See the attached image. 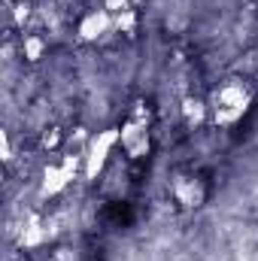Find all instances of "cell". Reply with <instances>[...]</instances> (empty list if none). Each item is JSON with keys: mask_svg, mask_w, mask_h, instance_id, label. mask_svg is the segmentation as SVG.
I'll use <instances>...</instances> for the list:
<instances>
[{"mask_svg": "<svg viewBox=\"0 0 258 261\" xmlns=\"http://www.w3.org/2000/svg\"><path fill=\"white\" fill-rule=\"evenodd\" d=\"M207 103H210V122L216 128H237L249 116V110L255 103V91L249 82L231 76V79H222L210 91Z\"/></svg>", "mask_w": 258, "mask_h": 261, "instance_id": "6da1fadb", "label": "cell"}, {"mask_svg": "<svg viewBox=\"0 0 258 261\" xmlns=\"http://www.w3.org/2000/svg\"><path fill=\"white\" fill-rule=\"evenodd\" d=\"M119 134H122V149H125V155L131 161L146 158L149 149H152V116H149V107L137 103L128 113V119L122 122Z\"/></svg>", "mask_w": 258, "mask_h": 261, "instance_id": "7a4b0ae2", "label": "cell"}, {"mask_svg": "<svg viewBox=\"0 0 258 261\" xmlns=\"http://www.w3.org/2000/svg\"><path fill=\"white\" fill-rule=\"evenodd\" d=\"M76 176H82V155H73V152L55 155L40 173V197L64 195Z\"/></svg>", "mask_w": 258, "mask_h": 261, "instance_id": "3957f363", "label": "cell"}, {"mask_svg": "<svg viewBox=\"0 0 258 261\" xmlns=\"http://www.w3.org/2000/svg\"><path fill=\"white\" fill-rule=\"evenodd\" d=\"M119 146H122L119 128H107V130L91 134V140H88V146L82 152V179H91L94 182L107 170V164H110V158H113V152Z\"/></svg>", "mask_w": 258, "mask_h": 261, "instance_id": "277c9868", "label": "cell"}, {"mask_svg": "<svg viewBox=\"0 0 258 261\" xmlns=\"http://www.w3.org/2000/svg\"><path fill=\"white\" fill-rule=\"evenodd\" d=\"M110 34H116V18H113V12L110 9H104V6H97V9H88L82 18H79V24H76V37L82 40V43H104Z\"/></svg>", "mask_w": 258, "mask_h": 261, "instance_id": "5b68a950", "label": "cell"}, {"mask_svg": "<svg viewBox=\"0 0 258 261\" xmlns=\"http://www.w3.org/2000/svg\"><path fill=\"white\" fill-rule=\"evenodd\" d=\"M173 200L183 206V210H197V206H203V200H207V186L197 179V176H176V182H173Z\"/></svg>", "mask_w": 258, "mask_h": 261, "instance_id": "8992f818", "label": "cell"}, {"mask_svg": "<svg viewBox=\"0 0 258 261\" xmlns=\"http://www.w3.org/2000/svg\"><path fill=\"white\" fill-rule=\"evenodd\" d=\"M179 113H183V122H186V128H203L207 122H210V103L207 100H200V97H183V107H179Z\"/></svg>", "mask_w": 258, "mask_h": 261, "instance_id": "52a82bcc", "label": "cell"}, {"mask_svg": "<svg viewBox=\"0 0 258 261\" xmlns=\"http://www.w3.org/2000/svg\"><path fill=\"white\" fill-rule=\"evenodd\" d=\"M18 52H21V58H24V61L37 64V61H43V58H46V52H49V40H46L43 34H24V37H21V43H18Z\"/></svg>", "mask_w": 258, "mask_h": 261, "instance_id": "ba28073f", "label": "cell"}, {"mask_svg": "<svg viewBox=\"0 0 258 261\" xmlns=\"http://www.w3.org/2000/svg\"><path fill=\"white\" fill-rule=\"evenodd\" d=\"M40 149L49 155H64L67 152V134L61 128H46L40 134Z\"/></svg>", "mask_w": 258, "mask_h": 261, "instance_id": "9c48e42d", "label": "cell"}, {"mask_svg": "<svg viewBox=\"0 0 258 261\" xmlns=\"http://www.w3.org/2000/svg\"><path fill=\"white\" fill-rule=\"evenodd\" d=\"M46 237H49L46 225H43L40 219H34V222H28L24 231H21V246H24V249H34V246H40Z\"/></svg>", "mask_w": 258, "mask_h": 261, "instance_id": "30bf717a", "label": "cell"}, {"mask_svg": "<svg viewBox=\"0 0 258 261\" xmlns=\"http://www.w3.org/2000/svg\"><path fill=\"white\" fill-rule=\"evenodd\" d=\"M116 18V34H125V37H137V28H140V15L137 9H128L122 15H113Z\"/></svg>", "mask_w": 258, "mask_h": 261, "instance_id": "8fae6325", "label": "cell"}, {"mask_svg": "<svg viewBox=\"0 0 258 261\" xmlns=\"http://www.w3.org/2000/svg\"><path fill=\"white\" fill-rule=\"evenodd\" d=\"M28 15H31V3H28V0H18L15 6H9V18H12V24H15V28H21V31H24Z\"/></svg>", "mask_w": 258, "mask_h": 261, "instance_id": "7c38bea8", "label": "cell"}, {"mask_svg": "<svg viewBox=\"0 0 258 261\" xmlns=\"http://www.w3.org/2000/svg\"><path fill=\"white\" fill-rule=\"evenodd\" d=\"M104 9H110L113 15H122V12L134 9V0H104Z\"/></svg>", "mask_w": 258, "mask_h": 261, "instance_id": "4fadbf2b", "label": "cell"}, {"mask_svg": "<svg viewBox=\"0 0 258 261\" xmlns=\"http://www.w3.org/2000/svg\"><path fill=\"white\" fill-rule=\"evenodd\" d=\"M15 155H12V137H9V130L3 134V161H12Z\"/></svg>", "mask_w": 258, "mask_h": 261, "instance_id": "5bb4252c", "label": "cell"}, {"mask_svg": "<svg viewBox=\"0 0 258 261\" xmlns=\"http://www.w3.org/2000/svg\"><path fill=\"white\" fill-rule=\"evenodd\" d=\"M3 3H6V6H15V3H18V0H3Z\"/></svg>", "mask_w": 258, "mask_h": 261, "instance_id": "9a60e30c", "label": "cell"}]
</instances>
